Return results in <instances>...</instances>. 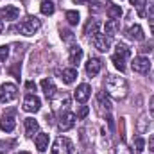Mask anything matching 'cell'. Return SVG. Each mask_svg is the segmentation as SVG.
Wrapping results in <instances>:
<instances>
[{
	"label": "cell",
	"mask_w": 154,
	"mask_h": 154,
	"mask_svg": "<svg viewBox=\"0 0 154 154\" xmlns=\"http://www.w3.org/2000/svg\"><path fill=\"white\" fill-rule=\"evenodd\" d=\"M66 20H68L70 25H77L79 20H81V16H79L77 11H66Z\"/></svg>",
	"instance_id": "f1b7e54d"
},
{
	"label": "cell",
	"mask_w": 154,
	"mask_h": 154,
	"mask_svg": "<svg viewBox=\"0 0 154 154\" xmlns=\"http://www.w3.org/2000/svg\"><path fill=\"white\" fill-rule=\"evenodd\" d=\"M52 154H72V142L66 136L56 138V142L52 145Z\"/></svg>",
	"instance_id": "5b68a950"
},
{
	"label": "cell",
	"mask_w": 154,
	"mask_h": 154,
	"mask_svg": "<svg viewBox=\"0 0 154 154\" xmlns=\"http://www.w3.org/2000/svg\"><path fill=\"white\" fill-rule=\"evenodd\" d=\"M104 86H106V91H108L113 99H116V100H122V99H125V97H127L129 84H127V81H125L124 77H120V75H108V77H106Z\"/></svg>",
	"instance_id": "6da1fadb"
},
{
	"label": "cell",
	"mask_w": 154,
	"mask_h": 154,
	"mask_svg": "<svg viewBox=\"0 0 154 154\" xmlns=\"http://www.w3.org/2000/svg\"><path fill=\"white\" fill-rule=\"evenodd\" d=\"M99 29H100V23H99V20H88V23L84 25V34L93 38V36L99 32Z\"/></svg>",
	"instance_id": "7402d4cb"
},
{
	"label": "cell",
	"mask_w": 154,
	"mask_h": 154,
	"mask_svg": "<svg viewBox=\"0 0 154 154\" xmlns=\"http://www.w3.org/2000/svg\"><path fill=\"white\" fill-rule=\"evenodd\" d=\"M125 34H127V38L133 39V41H143V38H145L143 29H142L140 25H133V27H129Z\"/></svg>",
	"instance_id": "d6986e66"
},
{
	"label": "cell",
	"mask_w": 154,
	"mask_h": 154,
	"mask_svg": "<svg viewBox=\"0 0 154 154\" xmlns=\"http://www.w3.org/2000/svg\"><path fill=\"white\" fill-rule=\"evenodd\" d=\"M57 74L61 75V81H63L65 84H72L77 77V70L75 68H63V70H59Z\"/></svg>",
	"instance_id": "ffe728a7"
},
{
	"label": "cell",
	"mask_w": 154,
	"mask_h": 154,
	"mask_svg": "<svg viewBox=\"0 0 154 154\" xmlns=\"http://www.w3.org/2000/svg\"><path fill=\"white\" fill-rule=\"evenodd\" d=\"M149 151H151V152H154V136H151V138H149Z\"/></svg>",
	"instance_id": "74e56055"
},
{
	"label": "cell",
	"mask_w": 154,
	"mask_h": 154,
	"mask_svg": "<svg viewBox=\"0 0 154 154\" xmlns=\"http://www.w3.org/2000/svg\"><path fill=\"white\" fill-rule=\"evenodd\" d=\"M20 154H29V152H25V151H23V152H20Z\"/></svg>",
	"instance_id": "7bdbcfd3"
},
{
	"label": "cell",
	"mask_w": 154,
	"mask_h": 154,
	"mask_svg": "<svg viewBox=\"0 0 154 154\" xmlns=\"http://www.w3.org/2000/svg\"><path fill=\"white\" fill-rule=\"evenodd\" d=\"M0 127H2V131H5V133H13L14 131V127H16V120H14V111L11 109V111H5L2 118H0Z\"/></svg>",
	"instance_id": "ba28073f"
},
{
	"label": "cell",
	"mask_w": 154,
	"mask_h": 154,
	"mask_svg": "<svg viewBox=\"0 0 154 154\" xmlns=\"http://www.w3.org/2000/svg\"><path fill=\"white\" fill-rule=\"evenodd\" d=\"M50 102H52V109L54 111H61V108L65 109L68 104H70V97H68V93H56L52 99H50Z\"/></svg>",
	"instance_id": "30bf717a"
},
{
	"label": "cell",
	"mask_w": 154,
	"mask_h": 154,
	"mask_svg": "<svg viewBox=\"0 0 154 154\" xmlns=\"http://www.w3.org/2000/svg\"><path fill=\"white\" fill-rule=\"evenodd\" d=\"M116 154H125V147H124V145H120V147L116 149Z\"/></svg>",
	"instance_id": "ab89813d"
},
{
	"label": "cell",
	"mask_w": 154,
	"mask_h": 154,
	"mask_svg": "<svg viewBox=\"0 0 154 154\" xmlns=\"http://www.w3.org/2000/svg\"><path fill=\"white\" fill-rule=\"evenodd\" d=\"M104 29H106V34H108V36H113L116 31L120 29V22H118V20H108Z\"/></svg>",
	"instance_id": "cb8c5ba5"
},
{
	"label": "cell",
	"mask_w": 154,
	"mask_h": 154,
	"mask_svg": "<svg viewBox=\"0 0 154 154\" xmlns=\"http://www.w3.org/2000/svg\"><path fill=\"white\" fill-rule=\"evenodd\" d=\"M75 118L77 116L74 115V113H70V111L61 113V115H59V122H57L59 131H70V129L74 127V124H75Z\"/></svg>",
	"instance_id": "9c48e42d"
},
{
	"label": "cell",
	"mask_w": 154,
	"mask_h": 154,
	"mask_svg": "<svg viewBox=\"0 0 154 154\" xmlns=\"http://www.w3.org/2000/svg\"><path fill=\"white\" fill-rule=\"evenodd\" d=\"M39 27H41V20H38L36 16H27L25 20H22L20 23H18V31L23 34V36H32V34H36L39 31Z\"/></svg>",
	"instance_id": "7a4b0ae2"
},
{
	"label": "cell",
	"mask_w": 154,
	"mask_h": 154,
	"mask_svg": "<svg viewBox=\"0 0 154 154\" xmlns=\"http://www.w3.org/2000/svg\"><path fill=\"white\" fill-rule=\"evenodd\" d=\"M129 56H131V50H129L125 45L118 43V45H116L115 54H113V65H115L116 70H120V72L125 70V61L129 59Z\"/></svg>",
	"instance_id": "3957f363"
},
{
	"label": "cell",
	"mask_w": 154,
	"mask_h": 154,
	"mask_svg": "<svg viewBox=\"0 0 154 154\" xmlns=\"http://www.w3.org/2000/svg\"><path fill=\"white\" fill-rule=\"evenodd\" d=\"M104 4L100 2V0H91L90 2V13H100L104 7H102Z\"/></svg>",
	"instance_id": "f546056e"
},
{
	"label": "cell",
	"mask_w": 154,
	"mask_h": 154,
	"mask_svg": "<svg viewBox=\"0 0 154 154\" xmlns=\"http://www.w3.org/2000/svg\"><path fill=\"white\" fill-rule=\"evenodd\" d=\"M18 66H20V63H16V66H13V68H9V72H11L13 75L16 77V79H20V72H18Z\"/></svg>",
	"instance_id": "d590c367"
},
{
	"label": "cell",
	"mask_w": 154,
	"mask_h": 154,
	"mask_svg": "<svg viewBox=\"0 0 154 154\" xmlns=\"http://www.w3.org/2000/svg\"><path fill=\"white\" fill-rule=\"evenodd\" d=\"M149 16L154 20V4H151V5H149Z\"/></svg>",
	"instance_id": "f35d334b"
},
{
	"label": "cell",
	"mask_w": 154,
	"mask_h": 154,
	"mask_svg": "<svg viewBox=\"0 0 154 154\" xmlns=\"http://www.w3.org/2000/svg\"><path fill=\"white\" fill-rule=\"evenodd\" d=\"M22 108L27 113H36V111H39V108H41V100H39L34 93H29V95H25Z\"/></svg>",
	"instance_id": "52a82bcc"
},
{
	"label": "cell",
	"mask_w": 154,
	"mask_h": 154,
	"mask_svg": "<svg viewBox=\"0 0 154 154\" xmlns=\"http://www.w3.org/2000/svg\"><path fill=\"white\" fill-rule=\"evenodd\" d=\"M109 7H108V16H109V20H118L120 16H122V7L120 5H113V4H108Z\"/></svg>",
	"instance_id": "d4e9b609"
},
{
	"label": "cell",
	"mask_w": 154,
	"mask_h": 154,
	"mask_svg": "<svg viewBox=\"0 0 154 154\" xmlns=\"http://www.w3.org/2000/svg\"><path fill=\"white\" fill-rule=\"evenodd\" d=\"M91 43H93V47H95L99 52H108V50H109V36H106V34L97 32V34L91 38Z\"/></svg>",
	"instance_id": "7c38bea8"
},
{
	"label": "cell",
	"mask_w": 154,
	"mask_h": 154,
	"mask_svg": "<svg viewBox=\"0 0 154 154\" xmlns=\"http://www.w3.org/2000/svg\"><path fill=\"white\" fill-rule=\"evenodd\" d=\"M100 70H102V61L99 57H90L86 63V74L90 77H95Z\"/></svg>",
	"instance_id": "5bb4252c"
},
{
	"label": "cell",
	"mask_w": 154,
	"mask_h": 154,
	"mask_svg": "<svg viewBox=\"0 0 154 154\" xmlns=\"http://www.w3.org/2000/svg\"><path fill=\"white\" fill-rule=\"evenodd\" d=\"M7 56H9V47L7 45H2L0 47V63H4L7 59Z\"/></svg>",
	"instance_id": "1f68e13d"
},
{
	"label": "cell",
	"mask_w": 154,
	"mask_h": 154,
	"mask_svg": "<svg viewBox=\"0 0 154 154\" xmlns=\"http://www.w3.org/2000/svg\"><path fill=\"white\" fill-rule=\"evenodd\" d=\"M149 125H151V122L147 120V116H142V118L138 120V131H140V133H145V131L149 129Z\"/></svg>",
	"instance_id": "4dcf8cb0"
},
{
	"label": "cell",
	"mask_w": 154,
	"mask_h": 154,
	"mask_svg": "<svg viewBox=\"0 0 154 154\" xmlns=\"http://www.w3.org/2000/svg\"><path fill=\"white\" fill-rule=\"evenodd\" d=\"M81 59H82V48L79 45H72L70 50H68V61H70V65L75 66V65L81 63Z\"/></svg>",
	"instance_id": "9a60e30c"
},
{
	"label": "cell",
	"mask_w": 154,
	"mask_h": 154,
	"mask_svg": "<svg viewBox=\"0 0 154 154\" xmlns=\"http://www.w3.org/2000/svg\"><path fill=\"white\" fill-rule=\"evenodd\" d=\"M143 149H145V140H143L142 136H138V138L133 142V149H131V151H133L134 154H142Z\"/></svg>",
	"instance_id": "484cf974"
},
{
	"label": "cell",
	"mask_w": 154,
	"mask_h": 154,
	"mask_svg": "<svg viewBox=\"0 0 154 154\" xmlns=\"http://www.w3.org/2000/svg\"><path fill=\"white\" fill-rule=\"evenodd\" d=\"M131 66H133V72H136V74H149V70H151V61H149V57H145V56H138V57L133 59Z\"/></svg>",
	"instance_id": "8992f818"
},
{
	"label": "cell",
	"mask_w": 154,
	"mask_h": 154,
	"mask_svg": "<svg viewBox=\"0 0 154 154\" xmlns=\"http://www.w3.org/2000/svg\"><path fill=\"white\" fill-rule=\"evenodd\" d=\"M2 31H4V22L0 20V34H2Z\"/></svg>",
	"instance_id": "b9f144b4"
},
{
	"label": "cell",
	"mask_w": 154,
	"mask_h": 154,
	"mask_svg": "<svg viewBox=\"0 0 154 154\" xmlns=\"http://www.w3.org/2000/svg\"><path fill=\"white\" fill-rule=\"evenodd\" d=\"M16 97H18V88H16L13 82H4V84L0 86V102L9 104V102H13Z\"/></svg>",
	"instance_id": "277c9868"
},
{
	"label": "cell",
	"mask_w": 154,
	"mask_h": 154,
	"mask_svg": "<svg viewBox=\"0 0 154 154\" xmlns=\"http://www.w3.org/2000/svg\"><path fill=\"white\" fill-rule=\"evenodd\" d=\"M138 50H140V54H147V52H151V50H152V45H151V43H143Z\"/></svg>",
	"instance_id": "836d02e7"
},
{
	"label": "cell",
	"mask_w": 154,
	"mask_h": 154,
	"mask_svg": "<svg viewBox=\"0 0 154 154\" xmlns=\"http://www.w3.org/2000/svg\"><path fill=\"white\" fill-rule=\"evenodd\" d=\"M25 88H27L29 91H36V84H34L32 81H29V82H25Z\"/></svg>",
	"instance_id": "8d00e7d4"
},
{
	"label": "cell",
	"mask_w": 154,
	"mask_h": 154,
	"mask_svg": "<svg viewBox=\"0 0 154 154\" xmlns=\"http://www.w3.org/2000/svg\"><path fill=\"white\" fill-rule=\"evenodd\" d=\"M41 90H43V93H45L47 99H52L57 93V88H56V84H54L52 79H43L41 81Z\"/></svg>",
	"instance_id": "e0dca14e"
},
{
	"label": "cell",
	"mask_w": 154,
	"mask_h": 154,
	"mask_svg": "<svg viewBox=\"0 0 154 154\" xmlns=\"http://www.w3.org/2000/svg\"><path fill=\"white\" fill-rule=\"evenodd\" d=\"M61 38L66 39V41H72V39H74V34H72L70 31H63V32H61Z\"/></svg>",
	"instance_id": "e575fe53"
},
{
	"label": "cell",
	"mask_w": 154,
	"mask_h": 154,
	"mask_svg": "<svg viewBox=\"0 0 154 154\" xmlns=\"http://www.w3.org/2000/svg\"><path fill=\"white\" fill-rule=\"evenodd\" d=\"M97 102H99V109L102 113H109L111 111V102H109V99H108V95L104 91L97 93Z\"/></svg>",
	"instance_id": "ac0fdd59"
},
{
	"label": "cell",
	"mask_w": 154,
	"mask_h": 154,
	"mask_svg": "<svg viewBox=\"0 0 154 154\" xmlns=\"http://www.w3.org/2000/svg\"><path fill=\"white\" fill-rule=\"evenodd\" d=\"M90 113V108L88 106H81L79 109H77V118H86Z\"/></svg>",
	"instance_id": "d6a6232c"
},
{
	"label": "cell",
	"mask_w": 154,
	"mask_h": 154,
	"mask_svg": "<svg viewBox=\"0 0 154 154\" xmlns=\"http://www.w3.org/2000/svg\"><path fill=\"white\" fill-rule=\"evenodd\" d=\"M20 16V9L16 5H5L0 9V20H7V22H13Z\"/></svg>",
	"instance_id": "4fadbf2b"
},
{
	"label": "cell",
	"mask_w": 154,
	"mask_h": 154,
	"mask_svg": "<svg viewBox=\"0 0 154 154\" xmlns=\"http://www.w3.org/2000/svg\"><path fill=\"white\" fill-rule=\"evenodd\" d=\"M131 5L136 9L140 16H145V0H131Z\"/></svg>",
	"instance_id": "4316f807"
},
{
	"label": "cell",
	"mask_w": 154,
	"mask_h": 154,
	"mask_svg": "<svg viewBox=\"0 0 154 154\" xmlns=\"http://www.w3.org/2000/svg\"><path fill=\"white\" fill-rule=\"evenodd\" d=\"M149 108H151V111L154 113V97L151 99V102H149Z\"/></svg>",
	"instance_id": "60d3db41"
},
{
	"label": "cell",
	"mask_w": 154,
	"mask_h": 154,
	"mask_svg": "<svg viewBox=\"0 0 154 154\" xmlns=\"http://www.w3.org/2000/svg\"><path fill=\"white\" fill-rule=\"evenodd\" d=\"M39 11H41V14L50 16V14H54L56 5H54V2H50V0H43V2H41V5H39Z\"/></svg>",
	"instance_id": "603a6c76"
},
{
	"label": "cell",
	"mask_w": 154,
	"mask_h": 154,
	"mask_svg": "<svg viewBox=\"0 0 154 154\" xmlns=\"http://www.w3.org/2000/svg\"><path fill=\"white\" fill-rule=\"evenodd\" d=\"M34 143H36V149H38L39 152H45V151L48 149V134L38 133L36 138H34Z\"/></svg>",
	"instance_id": "44dd1931"
},
{
	"label": "cell",
	"mask_w": 154,
	"mask_h": 154,
	"mask_svg": "<svg viewBox=\"0 0 154 154\" xmlns=\"http://www.w3.org/2000/svg\"><path fill=\"white\" fill-rule=\"evenodd\" d=\"M14 140H0V154H7L11 147H14Z\"/></svg>",
	"instance_id": "83f0119b"
},
{
	"label": "cell",
	"mask_w": 154,
	"mask_h": 154,
	"mask_svg": "<svg viewBox=\"0 0 154 154\" xmlns=\"http://www.w3.org/2000/svg\"><path fill=\"white\" fill-rule=\"evenodd\" d=\"M39 133V124L34 118H25V136L27 138H34Z\"/></svg>",
	"instance_id": "2e32d148"
},
{
	"label": "cell",
	"mask_w": 154,
	"mask_h": 154,
	"mask_svg": "<svg viewBox=\"0 0 154 154\" xmlns=\"http://www.w3.org/2000/svg\"><path fill=\"white\" fill-rule=\"evenodd\" d=\"M90 95H91V86H90L88 82L79 84V86H77V90L74 91L75 100H77V102H81V104H84V102L90 99Z\"/></svg>",
	"instance_id": "8fae6325"
}]
</instances>
